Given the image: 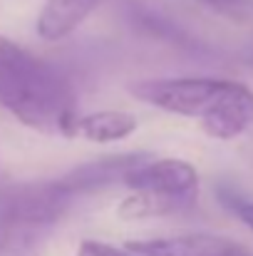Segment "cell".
I'll use <instances>...</instances> for the list:
<instances>
[{"label":"cell","mask_w":253,"mask_h":256,"mask_svg":"<svg viewBox=\"0 0 253 256\" xmlns=\"http://www.w3.org/2000/svg\"><path fill=\"white\" fill-rule=\"evenodd\" d=\"M124 246L137 256H253L246 244L221 234H206V232L132 239Z\"/></svg>","instance_id":"obj_5"},{"label":"cell","mask_w":253,"mask_h":256,"mask_svg":"<svg viewBox=\"0 0 253 256\" xmlns=\"http://www.w3.org/2000/svg\"><path fill=\"white\" fill-rule=\"evenodd\" d=\"M122 184L129 194L117 214L127 222L184 214L199 202V172L186 160L144 154L129 167Z\"/></svg>","instance_id":"obj_3"},{"label":"cell","mask_w":253,"mask_h":256,"mask_svg":"<svg viewBox=\"0 0 253 256\" xmlns=\"http://www.w3.org/2000/svg\"><path fill=\"white\" fill-rule=\"evenodd\" d=\"M77 194L60 179L0 182V256L37 242L70 212Z\"/></svg>","instance_id":"obj_4"},{"label":"cell","mask_w":253,"mask_h":256,"mask_svg":"<svg viewBox=\"0 0 253 256\" xmlns=\"http://www.w3.org/2000/svg\"><path fill=\"white\" fill-rule=\"evenodd\" d=\"M75 256H137L132 254L127 246H112L107 242H97V239H84L77 246Z\"/></svg>","instance_id":"obj_10"},{"label":"cell","mask_w":253,"mask_h":256,"mask_svg":"<svg viewBox=\"0 0 253 256\" xmlns=\"http://www.w3.org/2000/svg\"><path fill=\"white\" fill-rule=\"evenodd\" d=\"M99 0H45L37 15V35L47 42L70 38L92 15Z\"/></svg>","instance_id":"obj_7"},{"label":"cell","mask_w":253,"mask_h":256,"mask_svg":"<svg viewBox=\"0 0 253 256\" xmlns=\"http://www.w3.org/2000/svg\"><path fill=\"white\" fill-rule=\"evenodd\" d=\"M196 2L231 22H246L253 15V0H196Z\"/></svg>","instance_id":"obj_9"},{"label":"cell","mask_w":253,"mask_h":256,"mask_svg":"<svg viewBox=\"0 0 253 256\" xmlns=\"http://www.w3.org/2000/svg\"><path fill=\"white\" fill-rule=\"evenodd\" d=\"M0 107L40 134L75 140L80 110L70 78L5 35H0Z\"/></svg>","instance_id":"obj_1"},{"label":"cell","mask_w":253,"mask_h":256,"mask_svg":"<svg viewBox=\"0 0 253 256\" xmlns=\"http://www.w3.org/2000/svg\"><path fill=\"white\" fill-rule=\"evenodd\" d=\"M234 209V214L249 226L253 232V202H246V199H234V202H224Z\"/></svg>","instance_id":"obj_11"},{"label":"cell","mask_w":253,"mask_h":256,"mask_svg":"<svg viewBox=\"0 0 253 256\" xmlns=\"http://www.w3.org/2000/svg\"><path fill=\"white\" fill-rule=\"evenodd\" d=\"M129 94L167 114L196 120L219 142L236 140L253 127V90L224 78H152L127 85Z\"/></svg>","instance_id":"obj_2"},{"label":"cell","mask_w":253,"mask_h":256,"mask_svg":"<svg viewBox=\"0 0 253 256\" xmlns=\"http://www.w3.org/2000/svg\"><path fill=\"white\" fill-rule=\"evenodd\" d=\"M139 130V120L124 110H99L80 114L75 122V140H84L92 144L124 142Z\"/></svg>","instance_id":"obj_8"},{"label":"cell","mask_w":253,"mask_h":256,"mask_svg":"<svg viewBox=\"0 0 253 256\" xmlns=\"http://www.w3.org/2000/svg\"><path fill=\"white\" fill-rule=\"evenodd\" d=\"M0 182H2V176H0Z\"/></svg>","instance_id":"obj_12"},{"label":"cell","mask_w":253,"mask_h":256,"mask_svg":"<svg viewBox=\"0 0 253 256\" xmlns=\"http://www.w3.org/2000/svg\"><path fill=\"white\" fill-rule=\"evenodd\" d=\"M142 157V152H132V154H112V157H102V160H92L82 167L72 170L70 174H65L62 179L70 184V189L84 196V194H92V192H102L107 186H114V184H122L124 174L129 172V167Z\"/></svg>","instance_id":"obj_6"}]
</instances>
